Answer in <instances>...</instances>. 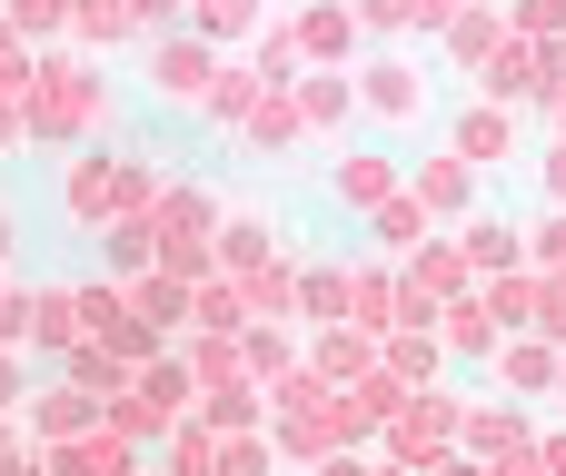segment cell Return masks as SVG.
I'll return each mask as SVG.
<instances>
[{
	"label": "cell",
	"instance_id": "1",
	"mask_svg": "<svg viewBox=\"0 0 566 476\" xmlns=\"http://www.w3.org/2000/svg\"><path fill=\"white\" fill-rule=\"evenodd\" d=\"M20 109H30V139H80V129H109V80L90 60H40Z\"/></svg>",
	"mask_w": 566,
	"mask_h": 476
},
{
	"label": "cell",
	"instance_id": "2",
	"mask_svg": "<svg viewBox=\"0 0 566 476\" xmlns=\"http://www.w3.org/2000/svg\"><path fill=\"white\" fill-rule=\"evenodd\" d=\"M189 398H199L189 358H159V368H139V388L109 408V427H119L129 447H159V437H179V427H189Z\"/></svg>",
	"mask_w": 566,
	"mask_h": 476
},
{
	"label": "cell",
	"instance_id": "3",
	"mask_svg": "<svg viewBox=\"0 0 566 476\" xmlns=\"http://www.w3.org/2000/svg\"><path fill=\"white\" fill-rule=\"evenodd\" d=\"M219 70H229V60H219L199 30H189V40H159V50H149V89H159V99H179V109H209Z\"/></svg>",
	"mask_w": 566,
	"mask_h": 476
},
{
	"label": "cell",
	"instance_id": "4",
	"mask_svg": "<svg viewBox=\"0 0 566 476\" xmlns=\"http://www.w3.org/2000/svg\"><path fill=\"white\" fill-rule=\"evenodd\" d=\"M328 189H338V209H358V219H378L388 199H408V169H398L388 149H338V169H328Z\"/></svg>",
	"mask_w": 566,
	"mask_h": 476
},
{
	"label": "cell",
	"instance_id": "5",
	"mask_svg": "<svg viewBox=\"0 0 566 476\" xmlns=\"http://www.w3.org/2000/svg\"><path fill=\"white\" fill-rule=\"evenodd\" d=\"M358 109L388 119V129H408V119L428 109V70H418V60H368V70H358Z\"/></svg>",
	"mask_w": 566,
	"mask_h": 476
},
{
	"label": "cell",
	"instance_id": "6",
	"mask_svg": "<svg viewBox=\"0 0 566 476\" xmlns=\"http://www.w3.org/2000/svg\"><path fill=\"white\" fill-rule=\"evenodd\" d=\"M448 149H458L468 169H497V159H517V119H507L497 99H468L458 129H448Z\"/></svg>",
	"mask_w": 566,
	"mask_h": 476
},
{
	"label": "cell",
	"instance_id": "7",
	"mask_svg": "<svg viewBox=\"0 0 566 476\" xmlns=\"http://www.w3.org/2000/svg\"><path fill=\"white\" fill-rule=\"evenodd\" d=\"M547 298H557L547 268H507V278H488V308H497L507 338H537V328H547Z\"/></svg>",
	"mask_w": 566,
	"mask_h": 476
},
{
	"label": "cell",
	"instance_id": "8",
	"mask_svg": "<svg viewBox=\"0 0 566 476\" xmlns=\"http://www.w3.org/2000/svg\"><path fill=\"white\" fill-rule=\"evenodd\" d=\"M308 368H318L328 388H368V378L388 368V348L358 338V328H318V338H308Z\"/></svg>",
	"mask_w": 566,
	"mask_h": 476
},
{
	"label": "cell",
	"instance_id": "9",
	"mask_svg": "<svg viewBox=\"0 0 566 476\" xmlns=\"http://www.w3.org/2000/svg\"><path fill=\"white\" fill-rule=\"evenodd\" d=\"M438 338H448V358H497V348H507V328H497L488 288H468L458 308H438Z\"/></svg>",
	"mask_w": 566,
	"mask_h": 476
},
{
	"label": "cell",
	"instance_id": "10",
	"mask_svg": "<svg viewBox=\"0 0 566 476\" xmlns=\"http://www.w3.org/2000/svg\"><path fill=\"white\" fill-rule=\"evenodd\" d=\"M517 447H537V417L527 408H468V467H497Z\"/></svg>",
	"mask_w": 566,
	"mask_h": 476
},
{
	"label": "cell",
	"instance_id": "11",
	"mask_svg": "<svg viewBox=\"0 0 566 476\" xmlns=\"http://www.w3.org/2000/svg\"><path fill=\"white\" fill-rule=\"evenodd\" d=\"M557 378H566V348H547V338H507L497 348V388L507 398H547Z\"/></svg>",
	"mask_w": 566,
	"mask_h": 476
},
{
	"label": "cell",
	"instance_id": "12",
	"mask_svg": "<svg viewBox=\"0 0 566 476\" xmlns=\"http://www.w3.org/2000/svg\"><path fill=\"white\" fill-rule=\"evenodd\" d=\"M448 239H458L468 278H507V268H517V229H507V219H458Z\"/></svg>",
	"mask_w": 566,
	"mask_h": 476
},
{
	"label": "cell",
	"instance_id": "13",
	"mask_svg": "<svg viewBox=\"0 0 566 476\" xmlns=\"http://www.w3.org/2000/svg\"><path fill=\"white\" fill-rule=\"evenodd\" d=\"M428 229H438V209H428V199H388V209L368 219L378 258H418V248H428Z\"/></svg>",
	"mask_w": 566,
	"mask_h": 476
},
{
	"label": "cell",
	"instance_id": "14",
	"mask_svg": "<svg viewBox=\"0 0 566 476\" xmlns=\"http://www.w3.org/2000/svg\"><path fill=\"white\" fill-rule=\"evenodd\" d=\"M99 248H109V278H159V248H169V239H159V219L139 209V219H119Z\"/></svg>",
	"mask_w": 566,
	"mask_h": 476
},
{
	"label": "cell",
	"instance_id": "15",
	"mask_svg": "<svg viewBox=\"0 0 566 476\" xmlns=\"http://www.w3.org/2000/svg\"><path fill=\"white\" fill-rule=\"evenodd\" d=\"M259 268H279V229L269 219H229L219 229V278H259Z\"/></svg>",
	"mask_w": 566,
	"mask_h": 476
},
{
	"label": "cell",
	"instance_id": "16",
	"mask_svg": "<svg viewBox=\"0 0 566 476\" xmlns=\"http://www.w3.org/2000/svg\"><path fill=\"white\" fill-rule=\"evenodd\" d=\"M239 358H249V378H259V388H289V378L308 368V358H298V338H289V328H269V318H259V328H239Z\"/></svg>",
	"mask_w": 566,
	"mask_h": 476
},
{
	"label": "cell",
	"instance_id": "17",
	"mask_svg": "<svg viewBox=\"0 0 566 476\" xmlns=\"http://www.w3.org/2000/svg\"><path fill=\"white\" fill-rule=\"evenodd\" d=\"M388 378H408V388L428 398V388L448 378V338H438V328H398V338H388Z\"/></svg>",
	"mask_w": 566,
	"mask_h": 476
},
{
	"label": "cell",
	"instance_id": "18",
	"mask_svg": "<svg viewBox=\"0 0 566 476\" xmlns=\"http://www.w3.org/2000/svg\"><path fill=\"white\" fill-rule=\"evenodd\" d=\"M468 179H478V169L448 149V159H418V169H408V199H428L438 219H458V209H468Z\"/></svg>",
	"mask_w": 566,
	"mask_h": 476
},
{
	"label": "cell",
	"instance_id": "19",
	"mask_svg": "<svg viewBox=\"0 0 566 476\" xmlns=\"http://www.w3.org/2000/svg\"><path fill=\"white\" fill-rule=\"evenodd\" d=\"M40 348L70 368L80 348H90V318H80V288H40Z\"/></svg>",
	"mask_w": 566,
	"mask_h": 476
},
{
	"label": "cell",
	"instance_id": "20",
	"mask_svg": "<svg viewBox=\"0 0 566 476\" xmlns=\"http://www.w3.org/2000/svg\"><path fill=\"white\" fill-rule=\"evenodd\" d=\"M289 30H298L308 60H348V50H358V10H298Z\"/></svg>",
	"mask_w": 566,
	"mask_h": 476
},
{
	"label": "cell",
	"instance_id": "21",
	"mask_svg": "<svg viewBox=\"0 0 566 476\" xmlns=\"http://www.w3.org/2000/svg\"><path fill=\"white\" fill-rule=\"evenodd\" d=\"M249 139H259V149H298V139H308L298 89H269V99H259V119H249Z\"/></svg>",
	"mask_w": 566,
	"mask_h": 476
},
{
	"label": "cell",
	"instance_id": "22",
	"mask_svg": "<svg viewBox=\"0 0 566 476\" xmlns=\"http://www.w3.org/2000/svg\"><path fill=\"white\" fill-rule=\"evenodd\" d=\"M129 308H139V328H159V338L189 328V288H179V278H129Z\"/></svg>",
	"mask_w": 566,
	"mask_h": 476
},
{
	"label": "cell",
	"instance_id": "23",
	"mask_svg": "<svg viewBox=\"0 0 566 476\" xmlns=\"http://www.w3.org/2000/svg\"><path fill=\"white\" fill-rule=\"evenodd\" d=\"M219 447H229V437H219L209 417H189V427L169 437V476H219Z\"/></svg>",
	"mask_w": 566,
	"mask_h": 476
},
{
	"label": "cell",
	"instance_id": "24",
	"mask_svg": "<svg viewBox=\"0 0 566 476\" xmlns=\"http://www.w3.org/2000/svg\"><path fill=\"white\" fill-rule=\"evenodd\" d=\"M70 30H80L90 50H119L139 20H129V0H80V10H70Z\"/></svg>",
	"mask_w": 566,
	"mask_h": 476
},
{
	"label": "cell",
	"instance_id": "25",
	"mask_svg": "<svg viewBox=\"0 0 566 476\" xmlns=\"http://www.w3.org/2000/svg\"><path fill=\"white\" fill-rule=\"evenodd\" d=\"M249 20H259V0H189V30H199L209 50H219V40H239Z\"/></svg>",
	"mask_w": 566,
	"mask_h": 476
},
{
	"label": "cell",
	"instance_id": "26",
	"mask_svg": "<svg viewBox=\"0 0 566 476\" xmlns=\"http://www.w3.org/2000/svg\"><path fill=\"white\" fill-rule=\"evenodd\" d=\"M289 467V457H279V437H269V427H259V437H229V447H219V476H279Z\"/></svg>",
	"mask_w": 566,
	"mask_h": 476
},
{
	"label": "cell",
	"instance_id": "27",
	"mask_svg": "<svg viewBox=\"0 0 566 476\" xmlns=\"http://www.w3.org/2000/svg\"><path fill=\"white\" fill-rule=\"evenodd\" d=\"M298 109H308V129H338V119L358 109V89H348V80H298Z\"/></svg>",
	"mask_w": 566,
	"mask_h": 476
},
{
	"label": "cell",
	"instance_id": "28",
	"mask_svg": "<svg viewBox=\"0 0 566 476\" xmlns=\"http://www.w3.org/2000/svg\"><path fill=\"white\" fill-rule=\"evenodd\" d=\"M70 10H80V0H20V10H10V30H20V40H50Z\"/></svg>",
	"mask_w": 566,
	"mask_h": 476
},
{
	"label": "cell",
	"instance_id": "29",
	"mask_svg": "<svg viewBox=\"0 0 566 476\" xmlns=\"http://www.w3.org/2000/svg\"><path fill=\"white\" fill-rule=\"evenodd\" d=\"M30 80H40V70L20 60V30L0 20V99H30Z\"/></svg>",
	"mask_w": 566,
	"mask_h": 476
},
{
	"label": "cell",
	"instance_id": "30",
	"mask_svg": "<svg viewBox=\"0 0 566 476\" xmlns=\"http://www.w3.org/2000/svg\"><path fill=\"white\" fill-rule=\"evenodd\" d=\"M358 30H418L408 0H358Z\"/></svg>",
	"mask_w": 566,
	"mask_h": 476
},
{
	"label": "cell",
	"instance_id": "31",
	"mask_svg": "<svg viewBox=\"0 0 566 476\" xmlns=\"http://www.w3.org/2000/svg\"><path fill=\"white\" fill-rule=\"evenodd\" d=\"M20 139H30V109H20V99H0V159H10Z\"/></svg>",
	"mask_w": 566,
	"mask_h": 476
},
{
	"label": "cell",
	"instance_id": "32",
	"mask_svg": "<svg viewBox=\"0 0 566 476\" xmlns=\"http://www.w3.org/2000/svg\"><path fill=\"white\" fill-rule=\"evenodd\" d=\"M0 417H20V358L0 348Z\"/></svg>",
	"mask_w": 566,
	"mask_h": 476
},
{
	"label": "cell",
	"instance_id": "33",
	"mask_svg": "<svg viewBox=\"0 0 566 476\" xmlns=\"http://www.w3.org/2000/svg\"><path fill=\"white\" fill-rule=\"evenodd\" d=\"M547 199L566 209V139H547Z\"/></svg>",
	"mask_w": 566,
	"mask_h": 476
},
{
	"label": "cell",
	"instance_id": "34",
	"mask_svg": "<svg viewBox=\"0 0 566 476\" xmlns=\"http://www.w3.org/2000/svg\"><path fill=\"white\" fill-rule=\"evenodd\" d=\"M179 10H189V0H129V20H139V30H149V20H179Z\"/></svg>",
	"mask_w": 566,
	"mask_h": 476
},
{
	"label": "cell",
	"instance_id": "35",
	"mask_svg": "<svg viewBox=\"0 0 566 476\" xmlns=\"http://www.w3.org/2000/svg\"><path fill=\"white\" fill-rule=\"evenodd\" d=\"M318 476H398V467H368V457H328Z\"/></svg>",
	"mask_w": 566,
	"mask_h": 476
},
{
	"label": "cell",
	"instance_id": "36",
	"mask_svg": "<svg viewBox=\"0 0 566 476\" xmlns=\"http://www.w3.org/2000/svg\"><path fill=\"white\" fill-rule=\"evenodd\" d=\"M10 248H20V209L0 199V268H10Z\"/></svg>",
	"mask_w": 566,
	"mask_h": 476
},
{
	"label": "cell",
	"instance_id": "37",
	"mask_svg": "<svg viewBox=\"0 0 566 476\" xmlns=\"http://www.w3.org/2000/svg\"><path fill=\"white\" fill-rule=\"evenodd\" d=\"M537 457H547V476H566V427H557V437H537Z\"/></svg>",
	"mask_w": 566,
	"mask_h": 476
},
{
	"label": "cell",
	"instance_id": "38",
	"mask_svg": "<svg viewBox=\"0 0 566 476\" xmlns=\"http://www.w3.org/2000/svg\"><path fill=\"white\" fill-rule=\"evenodd\" d=\"M10 457H20V447H10V417H0V467H10Z\"/></svg>",
	"mask_w": 566,
	"mask_h": 476
},
{
	"label": "cell",
	"instance_id": "39",
	"mask_svg": "<svg viewBox=\"0 0 566 476\" xmlns=\"http://www.w3.org/2000/svg\"><path fill=\"white\" fill-rule=\"evenodd\" d=\"M557 139H566V89H557Z\"/></svg>",
	"mask_w": 566,
	"mask_h": 476
},
{
	"label": "cell",
	"instance_id": "40",
	"mask_svg": "<svg viewBox=\"0 0 566 476\" xmlns=\"http://www.w3.org/2000/svg\"><path fill=\"white\" fill-rule=\"evenodd\" d=\"M139 476H169V467H139Z\"/></svg>",
	"mask_w": 566,
	"mask_h": 476
},
{
	"label": "cell",
	"instance_id": "41",
	"mask_svg": "<svg viewBox=\"0 0 566 476\" xmlns=\"http://www.w3.org/2000/svg\"><path fill=\"white\" fill-rule=\"evenodd\" d=\"M0 298H10V278H0Z\"/></svg>",
	"mask_w": 566,
	"mask_h": 476
},
{
	"label": "cell",
	"instance_id": "42",
	"mask_svg": "<svg viewBox=\"0 0 566 476\" xmlns=\"http://www.w3.org/2000/svg\"><path fill=\"white\" fill-rule=\"evenodd\" d=\"M517 10H527V0H517Z\"/></svg>",
	"mask_w": 566,
	"mask_h": 476
}]
</instances>
